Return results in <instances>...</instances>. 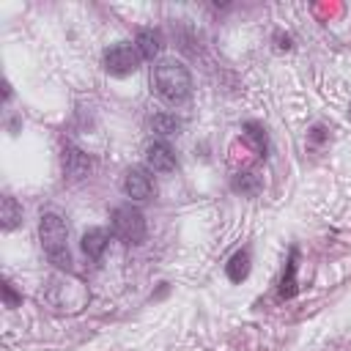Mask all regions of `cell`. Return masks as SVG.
Masks as SVG:
<instances>
[{"instance_id":"15","label":"cell","mask_w":351,"mask_h":351,"mask_svg":"<svg viewBox=\"0 0 351 351\" xmlns=\"http://www.w3.org/2000/svg\"><path fill=\"white\" fill-rule=\"evenodd\" d=\"M233 189L241 192V195H255V192L261 189V178H258L255 173H239V176L233 178Z\"/></svg>"},{"instance_id":"5","label":"cell","mask_w":351,"mask_h":351,"mask_svg":"<svg viewBox=\"0 0 351 351\" xmlns=\"http://www.w3.org/2000/svg\"><path fill=\"white\" fill-rule=\"evenodd\" d=\"M123 195L132 197V200H148L151 192H154V178L148 176V167H129L123 173Z\"/></svg>"},{"instance_id":"4","label":"cell","mask_w":351,"mask_h":351,"mask_svg":"<svg viewBox=\"0 0 351 351\" xmlns=\"http://www.w3.org/2000/svg\"><path fill=\"white\" fill-rule=\"evenodd\" d=\"M140 52L134 44L129 41H118V44H110L101 55V63H104V71L112 74V77H126L132 71H137L140 66Z\"/></svg>"},{"instance_id":"12","label":"cell","mask_w":351,"mask_h":351,"mask_svg":"<svg viewBox=\"0 0 351 351\" xmlns=\"http://www.w3.org/2000/svg\"><path fill=\"white\" fill-rule=\"evenodd\" d=\"M0 219H3V230H14L22 222V206L16 203V197L3 195V200H0Z\"/></svg>"},{"instance_id":"19","label":"cell","mask_w":351,"mask_h":351,"mask_svg":"<svg viewBox=\"0 0 351 351\" xmlns=\"http://www.w3.org/2000/svg\"><path fill=\"white\" fill-rule=\"evenodd\" d=\"M348 112H351V110H348Z\"/></svg>"},{"instance_id":"16","label":"cell","mask_w":351,"mask_h":351,"mask_svg":"<svg viewBox=\"0 0 351 351\" xmlns=\"http://www.w3.org/2000/svg\"><path fill=\"white\" fill-rule=\"evenodd\" d=\"M3 299H5V307H11V310H14V307H16L19 302H22V296H19L16 291H14V285H11L8 280L3 282Z\"/></svg>"},{"instance_id":"6","label":"cell","mask_w":351,"mask_h":351,"mask_svg":"<svg viewBox=\"0 0 351 351\" xmlns=\"http://www.w3.org/2000/svg\"><path fill=\"white\" fill-rule=\"evenodd\" d=\"M145 165L154 173H173L178 167V159H176L173 148L165 140H156V143H151L145 148Z\"/></svg>"},{"instance_id":"9","label":"cell","mask_w":351,"mask_h":351,"mask_svg":"<svg viewBox=\"0 0 351 351\" xmlns=\"http://www.w3.org/2000/svg\"><path fill=\"white\" fill-rule=\"evenodd\" d=\"M63 170H66V176L69 178H85L88 176V170H90V159H88V154H82L80 148H71V145H66V151H63Z\"/></svg>"},{"instance_id":"7","label":"cell","mask_w":351,"mask_h":351,"mask_svg":"<svg viewBox=\"0 0 351 351\" xmlns=\"http://www.w3.org/2000/svg\"><path fill=\"white\" fill-rule=\"evenodd\" d=\"M296 269H299V250H296V247H291L288 261H285V269H282V277H280V282H277L280 299H293V296H296V291H299Z\"/></svg>"},{"instance_id":"14","label":"cell","mask_w":351,"mask_h":351,"mask_svg":"<svg viewBox=\"0 0 351 351\" xmlns=\"http://www.w3.org/2000/svg\"><path fill=\"white\" fill-rule=\"evenodd\" d=\"M244 137L255 145V151L261 154V156H266V148H269V143H266V129L261 126V123H255V121H247L244 123Z\"/></svg>"},{"instance_id":"8","label":"cell","mask_w":351,"mask_h":351,"mask_svg":"<svg viewBox=\"0 0 351 351\" xmlns=\"http://www.w3.org/2000/svg\"><path fill=\"white\" fill-rule=\"evenodd\" d=\"M80 244H82V252L88 255V261H101V255H104V250L110 244V233L104 228H88L82 233Z\"/></svg>"},{"instance_id":"13","label":"cell","mask_w":351,"mask_h":351,"mask_svg":"<svg viewBox=\"0 0 351 351\" xmlns=\"http://www.w3.org/2000/svg\"><path fill=\"white\" fill-rule=\"evenodd\" d=\"M181 118H176L173 112H156L151 118V129L159 134V137H170V134H178L181 132Z\"/></svg>"},{"instance_id":"18","label":"cell","mask_w":351,"mask_h":351,"mask_svg":"<svg viewBox=\"0 0 351 351\" xmlns=\"http://www.w3.org/2000/svg\"><path fill=\"white\" fill-rule=\"evenodd\" d=\"M310 140H313V143H321V140H324V126H315L313 134H310Z\"/></svg>"},{"instance_id":"17","label":"cell","mask_w":351,"mask_h":351,"mask_svg":"<svg viewBox=\"0 0 351 351\" xmlns=\"http://www.w3.org/2000/svg\"><path fill=\"white\" fill-rule=\"evenodd\" d=\"M274 38H277V49H291V36H282V33H277Z\"/></svg>"},{"instance_id":"1","label":"cell","mask_w":351,"mask_h":351,"mask_svg":"<svg viewBox=\"0 0 351 351\" xmlns=\"http://www.w3.org/2000/svg\"><path fill=\"white\" fill-rule=\"evenodd\" d=\"M151 88L167 104H184L192 96V74L181 60H159L151 69Z\"/></svg>"},{"instance_id":"10","label":"cell","mask_w":351,"mask_h":351,"mask_svg":"<svg viewBox=\"0 0 351 351\" xmlns=\"http://www.w3.org/2000/svg\"><path fill=\"white\" fill-rule=\"evenodd\" d=\"M134 47H137L143 60H154L159 55V49H162V36L154 27H143L137 33V38H134Z\"/></svg>"},{"instance_id":"11","label":"cell","mask_w":351,"mask_h":351,"mask_svg":"<svg viewBox=\"0 0 351 351\" xmlns=\"http://www.w3.org/2000/svg\"><path fill=\"white\" fill-rule=\"evenodd\" d=\"M225 274H228L230 282L247 280V274H250V250H236L230 255V261L225 263Z\"/></svg>"},{"instance_id":"3","label":"cell","mask_w":351,"mask_h":351,"mask_svg":"<svg viewBox=\"0 0 351 351\" xmlns=\"http://www.w3.org/2000/svg\"><path fill=\"white\" fill-rule=\"evenodd\" d=\"M110 219H112V233L123 244H143L145 241V217L132 203L112 208V217Z\"/></svg>"},{"instance_id":"2","label":"cell","mask_w":351,"mask_h":351,"mask_svg":"<svg viewBox=\"0 0 351 351\" xmlns=\"http://www.w3.org/2000/svg\"><path fill=\"white\" fill-rule=\"evenodd\" d=\"M38 236H41V250H44V255L49 258V263L58 266V269H63V271H71L69 228H66L63 217L55 214V211H47V214L41 217Z\"/></svg>"}]
</instances>
